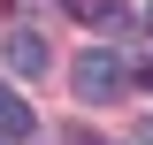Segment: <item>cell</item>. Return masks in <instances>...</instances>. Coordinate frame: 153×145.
<instances>
[{
  "mask_svg": "<svg viewBox=\"0 0 153 145\" xmlns=\"http://www.w3.org/2000/svg\"><path fill=\"white\" fill-rule=\"evenodd\" d=\"M130 61L107 54V46H92V54H76V99H92V107H107V99H123L130 92Z\"/></svg>",
  "mask_w": 153,
  "mask_h": 145,
  "instance_id": "obj_1",
  "label": "cell"
},
{
  "mask_svg": "<svg viewBox=\"0 0 153 145\" xmlns=\"http://www.w3.org/2000/svg\"><path fill=\"white\" fill-rule=\"evenodd\" d=\"M46 61H54V54H46L38 31H8V69H16V76H46Z\"/></svg>",
  "mask_w": 153,
  "mask_h": 145,
  "instance_id": "obj_2",
  "label": "cell"
},
{
  "mask_svg": "<svg viewBox=\"0 0 153 145\" xmlns=\"http://www.w3.org/2000/svg\"><path fill=\"white\" fill-rule=\"evenodd\" d=\"M31 130H38L31 122V99H23L16 84H0V145H8V138H31Z\"/></svg>",
  "mask_w": 153,
  "mask_h": 145,
  "instance_id": "obj_3",
  "label": "cell"
},
{
  "mask_svg": "<svg viewBox=\"0 0 153 145\" xmlns=\"http://www.w3.org/2000/svg\"><path fill=\"white\" fill-rule=\"evenodd\" d=\"M61 8H69L76 23H100V31H107V23H123V16H130L123 0H61Z\"/></svg>",
  "mask_w": 153,
  "mask_h": 145,
  "instance_id": "obj_4",
  "label": "cell"
},
{
  "mask_svg": "<svg viewBox=\"0 0 153 145\" xmlns=\"http://www.w3.org/2000/svg\"><path fill=\"white\" fill-rule=\"evenodd\" d=\"M138 84H146V92H153V61H138Z\"/></svg>",
  "mask_w": 153,
  "mask_h": 145,
  "instance_id": "obj_5",
  "label": "cell"
},
{
  "mask_svg": "<svg viewBox=\"0 0 153 145\" xmlns=\"http://www.w3.org/2000/svg\"><path fill=\"white\" fill-rule=\"evenodd\" d=\"M146 31H153V8H146Z\"/></svg>",
  "mask_w": 153,
  "mask_h": 145,
  "instance_id": "obj_6",
  "label": "cell"
}]
</instances>
